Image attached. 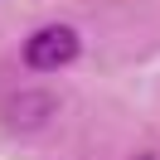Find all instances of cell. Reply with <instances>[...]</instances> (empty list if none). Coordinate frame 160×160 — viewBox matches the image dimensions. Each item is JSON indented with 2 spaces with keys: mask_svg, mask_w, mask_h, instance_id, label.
<instances>
[{
  "mask_svg": "<svg viewBox=\"0 0 160 160\" xmlns=\"http://www.w3.org/2000/svg\"><path fill=\"white\" fill-rule=\"evenodd\" d=\"M53 92H15L10 97V107H5V126H15V131H39L44 121L53 117Z\"/></svg>",
  "mask_w": 160,
  "mask_h": 160,
  "instance_id": "7a4b0ae2",
  "label": "cell"
},
{
  "mask_svg": "<svg viewBox=\"0 0 160 160\" xmlns=\"http://www.w3.org/2000/svg\"><path fill=\"white\" fill-rule=\"evenodd\" d=\"M78 34L68 29V24H44V29H34L29 39H24V68H34V73H53V68H63V63H73L78 58Z\"/></svg>",
  "mask_w": 160,
  "mask_h": 160,
  "instance_id": "6da1fadb",
  "label": "cell"
}]
</instances>
